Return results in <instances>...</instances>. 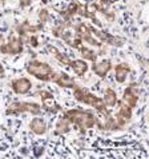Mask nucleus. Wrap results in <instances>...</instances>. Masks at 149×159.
Listing matches in <instances>:
<instances>
[{
  "label": "nucleus",
  "instance_id": "f257e3e1",
  "mask_svg": "<svg viewBox=\"0 0 149 159\" xmlns=\"http://www.w3.org/2000/svg\"><path fill=\"white\" fill-rule=\"evenodd\" d=\"M63 116L67 119L71 125L79 126L83 131L95 127L96 119H97V116H95L91 111H84V110H79V108L67 110V111H64Z\"/></svg>",
  "mask_w": 149,
  "mask_h": 159
},
{
  "label": "nucleus",
  "instance_id": "f03ea898",
  "mask_svg": "<svg viewBox=\"0 0 149 159\" xmlns=\"http://www.w3.org/2000/svg\"><path fill=\"white\" fill-rule=\"evenodd\" d=\"M27 72L43 82H52V78L55 75L53 68L49 64L44 63V61H39L36 59L31 60L27 64Z\"/></svg>",
  "mask_w": 149,
  "mask_h": 159
},
{
  "label": "nucleus",
  "instance_id": "7ed1b4c3",
  "mask_svg": "<svg viewBox=\"0 0 149 159\" xmlns=\"http://www.w3.org/2000/svg\"><path fill=\"white\" fill-rule=\"evenodd\" d=\"M24 112H29L32 115H40L41 106L35 102H14L6 110V114L11 116H17Z\"/></svg>",
  "mask_w": 149,
  "mask_h": 159
},
{
  "label": "nucleus",
  "instance_id": "20e7f679",
  "mask_svg": "<svg viewBox=\"0 0 149 159\" xmlns=\"http://www.w3.org/2000/svg\"><path fill=\"white\" fill-rule=\"evenodd\" d=\"M23 51V40L21 38L11 36L8 43L0 44V54L3 55H17Z\"/></svg>",
  "mask_w": 149,
  "mask_h": 159
},
{
  "label": "nucleus",
  "instance_id": "39448f33",
  "mask_svg": "<svg viewBox=\"0 0 149 159\" xmlns=\"http://www.w3.org/2000/svg\"><path fill=\"white\" fill-rule=\"evenodd\" d=\"M73 98L77 102H80V103H84V104H88L91 107H93L96 100L99 99V96H96L95 94L89 92L87 88L76 84L73 87Z\"/></svg>",
  "mask_w": 149,
  "mask_h": 159
},
{
  "label": "nucleus",
  "instance_id": "423d86ee",
  "mask_svg": "<svg viewBox=\"0 0 149 159\" xmlns=\"http://www.w3.org/2000/svg\"><path fill=\"white\" fill-rule=\"evenodd\" d=\"M11 88L17 95H25L28 94L32 88V83L27 78H17L11 82Z\"/></svg>",
  "mask_w": 149,
  "mask_h": 159
},
{
  "label": "nucleus",
  "instance_id": "0eeeda50",
  "mask_svg": "<svg viewBox=\"0 0 149 159\" xmlns=\"http://www.w3.org/2000/svg\"><path fill=\"white\" fill-rule=\"evenodd\" d=\"M122 102L126 103L129 107L134 108L137 106V102H138V92L136 90V86L134 84H130L126 87V90L124 91V95H122Z\"/></svg>",
  "mask_w": 149,
  "mask_h": 159
},
{
  "label": "nucleus",
  "instance_id": "6e6552de",
  "mask_svg": "<svg viewBox=\"0 0 149 159\" xmlns=\"http://www.w3.org/2000/svg\"><path fill=\"white\" fill-rule=\"evenodd\" d=\"M52 82H53L55 84H57L59 87H64V88H73L74 86H76L74 79L71 78L68 74H65V72L55 74L53 78H52Z\"/></svg>",
  "mask_w": 149,
  "mask_h": 159
},
{
  "label": "nucleus",
  "instance_id": "1a4fd4ad",
  "mask_svg": "<svg viewBox=\"0 0 149 159\" xmlns=\"http://www.w3.org/2000/svg\"><path fill=\"white\" fill-rule=\"evenodd\" d=\"M111 70H112V61L108 59L100 61V63H95L92 66V71L100 78H105Z\"/></svg>",
  "mask_w": 149,
  "mask_h": 159
},
{
  "label": "nucleus",
  "instance_id": "9d476101",
  "mask_svg": "<svg viewBox=\"0 0 149 159\" xmlns=\"http://www.w3.org/2000/svg\"><path fill=\"white\" fill-rule=\"evenodd\" d=\"M129 72H130L129 64H126V63L117 64L116 67H115V79H116V82L120 83V84H122V83L126 80V78H128Z\"/></svg>",
  "mask_w": 149,
  "mask_h": 159
},
{
  "label": "nucleus",
  "instance_id": "9b49d317",
  "mask_svg": "<svg viewBox=\"0 0 149 159\" xmlns=\"http://www.w3.org/2000/svg\"><path fill=\"white\" fill-rule=\"evenodd\" d=\"M29 129L36 135H44L48 130V127H47V123L43 118H33L29 123Z\"/></svg>",
  "mask_w": 149,
  "mask_h": 159
},
{
  "label": "nucleus",
  "instance_id": "f8f14e48",
  "mask_svg": "<svg viewBox=\"0 0 149 159\" xmlns=\"http://www.w3.org/2000/svg\"><path fill=\"white\" fill-rule=\"evenodd\" d=\"M69 67L72 68V71L77 75V76H83L85 75L87 71L89 70V66L87 64V61L84 59H76V60H71L69 61Z\"/></svg>",
  "mask_w": 149,
  "mask_h": 159
},
{
  "label": "nucleus",
  "instance_id": "ddd939ff",
  "mask_svg": "<svg viewBox=\"0 0 149 159\" xmlns=\"http://www.w3.org/2000/svg\"><path fill=\"white\" fill-rule=\"evenodd\" d=\"M104 103L107 104V107H113V106H116L117 104V94H116V91L113 90L112 87H107L104 90Z\"/></svg>",
  "mask_w": 149,
  "mask_h": 159
},
{
  "label": "nucleus",
  "instance_id": "4468645a",
  "mask_svg": "<svg viewBox=\"0 0 149 159\" xmlns=\"http://www.w3.org/2000/svg\"><path fill=\"white\" fill-rule=\"evenodd\" d=\"M117 104H119V111H117L116 115H119L120 118H122L124 120L129 122L132 119V107H129L126 103H124L122 100H117Z\"/></svg>",
  "mask_w": 149,
  "mask_h": 159
},
{
  "label": "nucleus",
  "instance_id": "2eb2a0df",
  "mask_svg": "<svg viewBox=\"0 0 149 159\" xmlns=\"http://www.w3.org/2000/svg\"><path fill=\"white\" fill-rule=\"evenodd\" d=\"M69 131H71V123H69L64 116L61 119H59L57 123H56V126H55V134L56 135H64Z\"/></svg>",
  "mask_w": 149,
  "mask_h": 159
},
{
  "label": "nucleus",
  "instance_id": "dca6fc26",
  "mask_svg": "<svg viewBox=\"0 0 149 159\" xmlns=\"http://www.w3.org/2000/svg\"><path fill=\"white\" fill-rule=\"evenodd\" d=\"M48 51H51V52H53V55H55V58L57 59L61 64H64V66H68L69 64V61H71V59L68 58V55L67 54H61V52L56 48L55 46H51V44H48Z\"/></svg>",
  "mask_w": 149,
  "mask_h": 159
},
{
  "label": "nucleus",
  "instance_id": "f3484780",
  "mask_svg": "<svg viewBox=\"0 0 149 159\" xmlns=\"http://www.w3.org/2000/svg\"><path fill=\"white\" fill-rule=\"evenodd\" d=\"M80 50V54L83 56V59L84 60H91V61H96V59H97V54L93 51V50H89V48L87 47H80L79 48Z\"/></svg>",
  "mask_w": 149,
  "mask_h": 159
},
{
  "label": "nucleus",
  "instance_id": "a211bd4d",
  "mask_svg": "<svg viewBox=\"0 0 149 159\" xmlns=\"http://www.w3.org/2000/svg\"><path fill=\"white\" fill-rule=\"evenodd\" d=\"M37 95L40 96L41 102H45V100L53 99V95H52V92H49V91H44V90H40V91H37Z\"/></svg>",
  "mask_w": 149,
  "mask_h": 159
},
{
  "label": "nucleus",
  "instance_id": "6ab92c4d",
  "mask_svg": "<svg viewBox=\"0 0 149 159\" xmlns=\"http://www.w3.org/2000/svg\"><path fill=\"white\" fill-rule=\"evenodd\" d=\"M39 17H40V21H41V24H44L48 21V19H49V11L48 10H41L40 12H39Z\"/></svg>",
  "mask_w": 149,
  "mask_h": 159
},
{
  "label": "nucleus",
  "instance_id": "aec40b11",
  "mask_svg": "<svg viewBox=\"0 0 149 159\" xmlns=\"http://www.w3.org/2000/svg\"><path fill=\"white\" fill-rule=\"evenodd\" d=\"M27 40H28V43L31 44V47H33V48L39 47V38L36 36V35H33V36H29Z\"/></svg>",
  "mask_w": 149,
  "mask_h": 159
},
{
  "label": "nucleus",
  "instance_id": "412c9836",
  "mask_svg": "<svg viewBox=\"0 0 149 159\" xmlns=\"http://www.w3.org/2000/svg\"><path fill=\"white\" fill-rule=\"evenodd\" d=\"M104 16H105V19H107L108 21H113L115 20V17H116V14L113 11H105Z\"/></svg>",
  "mask_w": 149,
  "mask_h": 159
},
{
  "label": "nucleus",
  "instance_id": "4be33fe9",
  "mask_svg": "<svg viewBox=\"0 0 149 159\" xmlns=\"http://www.w3.org/2000/svg\"><path fill=\"white\" fill-rule=\"evenodd\" d=\"M43 152H44V148L40 147V146H39V147H35V148H33V155L36 157V158L41 157V155H43Z\"/></svg>",
  "mask_w": 149,
  "mask_h": 159
},
{
  "label": "nucleus",
  "instance_id": "5701e85b",
  "mask_svg": "<svg viewBox=\"0 0 149 159\" xmlns=\"http://www.w3.org/2000/svg\"><path fill=\"white\" fill-rule=\"evenodd\" d=\"M20 2V7L21 8H27L31 6V3H32V0H19Z\"/></svg>",
  "mask_w": 149,
  "mask_h": 159
},
{
  "label": "nucleus",
  "instance_id": "b1692460",
  "mask_svg": "<svg viewBox=\"0 0 149 159\" xmlns=\"http://www.w3.org/2000/svg\"><path fill=\"white\" fill-rule=\"evenodd\" d=\"M4 76V67H3V64L0 63V78H3Z\"/></svg>",
  "mask_w": 149,
  "mask_h": 159
},
{
  "label": "nucleus",
  "instance_id": "393cba45",
  "mask_svg": "<svg viewBox=\"0 0 149 159\" xmlns=\"http://www.w3.org/2000/svg\"><path fill=\"white\" fill-rule=\"evenodd\" d=\"M2 40H3V35L0 34V42H2Z\"/></svg>",
  "mask_w": 149,
  "mask_h": 159
},
{
  "label": "nucleus",
  "instance_id": "a878e982",
  "mask_svg": "<svg viewBox=\"0 0 149 159\" xmlns=\"http://www.w3.org/2000/svg\"><path fill=\"white\" fill-rule=\"evenodd\" d=\"M0 2H3V3H4V2H7V0H0Z\"/></svg>",
  "mask_w": 149,
  "mask_h": 159
}]
</instances>
